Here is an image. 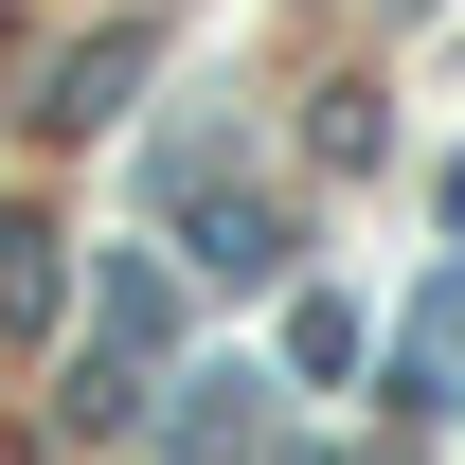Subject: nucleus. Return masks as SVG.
I'll return each instance as SVG.
<instances>
[{"instance_id": "obj_1", "label": "nucleus", "mask_w": 465, "mask_h": 465, "mask_svg": "<svg viewBox=\"0 0 465 465\" xmlns=\"http://www.w3.org/2000/svg\"><path fill=\"white\" fill-rule=\"evenodd\" d=\"M162 448H179V465H251V448H269V376H251V358H232V376H179Z\"/></svg>"}, {"instance_id": "obj_2", "label": "nucleus", "mask_w": 465, "mask_h": 465, "mask_svg": "<svg viewBox=\"0 0 465 465\" xmlns=\"http://www.w3.org/2000/svg\"><path fill=\"white\" fill-rule=\"evenodd\" d=\"M125 90H143V36H90V54H54V108H36V125H72V143H90Z\"/></svg>"}, {"instance_id": "obj_3", "label": "nucleus", "mask_w": 465, "mask_h": 465, "mask_svg": "<svg viewBox=\"0 0 465 465\" xmlns=\"http://www.w3.org/2000/svg\"><path fill=\"white\" fill-rule=\"evenodd\" d=\"M197 269H215V287H269V269H287V215H269V197H215V215H197Z\"/></svg>"}, {"instance_id": "obj_4", "label": "nucleus", "mask_w": 465, "mask_h": 465, "mask_svg": "<svg viewBox=\"0 0 465 465\" xmlns=\"http://www.w3.org/2000/svg\"><path fill=\"white\" fill-rule=\"evenodd\" d=\"M54 430H143V394H125V358H54Z\"/></svg>"}, {"instance_id": "obj_5", "label": "nucleus", "mask_w": 465, "mask_h": 465, "mask_svg": "<svg viewBox=\"0 0 465 465\" xmlns=\"http://www.w3.org/2000/svg\"><path fill=\"white\" fill-rule=\"evenodd\" d=\"M0 322H54V232L0 215Z\"/></svg>"}, {"instance_id": "obj_6", "label": "nucleus", "mask_w": 465, "mask_h": 465, "mask_svg": "<svg viewBox=\"0 0 465 465\" xmlns=\"http://www.w3.org/2000/svg\"><path fill=\"white\" fill-rule=\"evenodd\" d=\"M108 341L143 358V341H179V304H162V269H108Z\"/></svg>"}]
</instances>
